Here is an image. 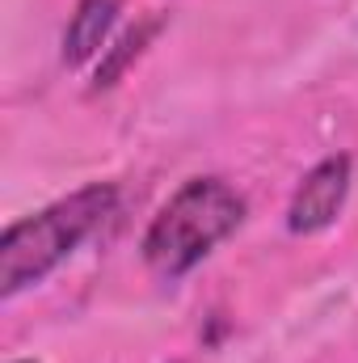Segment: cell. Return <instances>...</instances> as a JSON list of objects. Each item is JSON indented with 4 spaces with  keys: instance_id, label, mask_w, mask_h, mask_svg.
<instances>
[{
    "instance_id": "6da1fadb",
    "label": "cell",
    "mask_w": 358,
    "mask_h": 363,
    "mask_svg": "<svg viewBox=\"0 0 358 363\" xmlns=\"http://www.w3.org/2000/svg\"><path fill=\"white\" fill-rule=\"evenodd\" d=\"M114 203L118 190L110 182H93L42 207L38 216L8 224L0 237V300H13L17 291L42 283L64 258H72L76 245L114 216Z\"/></svg>"
},
{
    "instance_id": "7a4b0ae2",
    "label": "cell",
    "mask_w": 358,
    "mask_h": 363,
    "mask_svg": "<svg viewBox=\"0 0 358 363\" xmlns=\"http://www.w3.org/2000/svg\"><path fill=\"white\" fill-rule=\"evenodd\" d=\"M245 199L224 178H190L144 233V262L161 279L190 274L245 224Z\"/></svg>"
},
{
    "instance_id": "3957f363",
    "label": "cell",
    "mask_w": 358,
    "mask_h": 363,
    "mask_svg": "<svg viewBox=\"0 0 358 363\" xmlns=\"http://www.w3.org/2000/svg\"><path fill=\"white\" fill-rule=\"evenodd\" d=\"M346 194H350V157L346 152L325 157L299 182V190H295V199L287 207V228L295 237H312V233L329 228L342 216Z\"/></svg>"
},
{
    "instance_id": "277c9868",
    "label": "cell",
    "mask_w": 358,
    "mask_h": 363,
    "mask_svg": "<svg viewBox=\"0 0 358 363\" xmlns=\"http://www.w3.org/2000/svg\"><path fill=\"white\" fill-rule=\"evenodd\" d=\"M118 13H122V0H81L76 4L72 21L64 30V51H59L68 68H81L97 51H105V38H110Z\"/></svg>"
},
{
    "instance_id": "5b68a950",
    "label": "cell",
    "mask_w": 358,
    "mask_h": 363,
    "mask_svg": "<svg viewBox=\"0 0 358 363\" xmlns=\"http://www.w3.org/2000/svg\"><path fill=\"white\" fill-rule=\"evenodd\" d=\"M161 26H165V17L156 13V17H144V21H135L131 30H122L118 43L105 47V55H101V64H97V72H93V89H110V85H118L122 72H127V68L144 55V47L161 34Z\"/></svg>"
}]
</instances>
